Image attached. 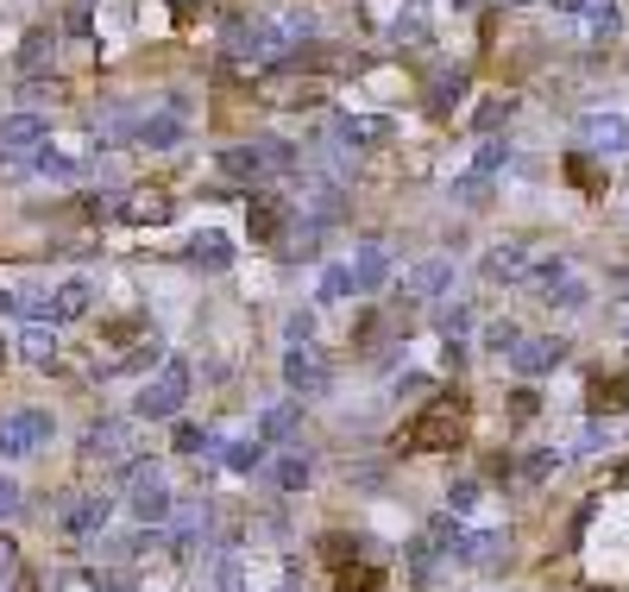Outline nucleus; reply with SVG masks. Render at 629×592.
Returning a JSON list of instances; mask_svg holds the SVG:
<instances>
[{"label": "nucleus", "instance_id": "f257e3e1", "mask_svg": "<svg viewBox=\"0 0 629 592\" xmlns=\"http://www.w3.org/2000/svg\"><path fill=\"white\" fill-rule=\"evenodd\" d=\"M403 448H422V455H453V448H466V404H460V397H434L429 410L403 429Z\"/></svg>", "mask_w": 629, "mask_h": 592}, {"label": "nucleus", "instance_id": "f03ea898", "mask_svg": "<svg viewBox=\"0 0 629 592\" xmlns=\"http://www.w3.org/2000/svg\"><path fill=\"white\" fill-rule=\"evenodd\" d=\"M283 171H296V145H283V139H252V145L220 152V177L252 183V190H265V183L283 177Z\"/></svg>", "mask_w": 629, "mask_h": 592}, {"label": "nucleus", "instance_id": "7ed1b4c3", "mask_svg": "<svg viewBox=\"0 0 629 592\" xmlns=\"http://www.w3.org/2000/svg\"><path fill=\"white\" fill-rule=\"evenodd\" d=\"M58 435V416L51 410H13L0 416V460H25L32 448H44Z\"/></svg>", "mask_w": 629, "mask_h": 592}, {"label": "nucleus", "instance_id": "20e7f679", "mask_svg": "<svg viewBox=\"0 0 629 592\" xmlns=\"http://www.w3.org/2000/svg\"><path fill=\"white\" fill-rule=\"evenodd\" d=\"M183 397H189V366H183V359H164V372H157L145 391H138L133 410H138V416H152V422H164V416H177V410H183Z\"/></svg>", "mask_w": 629, "mask_h": 592}, {"label": "nucleus", "instance_id": "39448f33", "mask_svg": "<svg viewBox=\"0 0 629 592\" xmlns=\"http://www.w3.org/2000/svg\"><path fill=\"white\" fill-rule=\"evenodd\" d=\"M183 139H189V114H183V108H145V114H138V126H133V145L138 152H177Z\"/></svg>", "mask_w": 629, "mask_h": 592}, {"label": "nucleus", "instance_id": "423d86ee", "mask_svg": "<svg viewBox=\"0 0 629 592\" xmlns=\"http://www.w3.org/2000/svg\"><path fill=\"white\" fill-rule=\"evenodd\" d=\"M579 145L591 159H623L629 152V120L623 114H586L579 120Z\"/></svg>", "mask_w": 629, "mask_h": 592}, {"label": "nucleus", "instance_id": "0eeeda50", "mask_svg": "<svg viewBox=\"0 0 629 592\" xmlns=\"http://www.w3.org/2000/svg\"><path fill=\"white\" fill-rule=\"evenodd\" d=\"M246 227H252L258 246H271V239H290V202L277 196V190H258L246 202Z\"/></svg>", "mask_w": 629, "mask_h": 592}, {"label": "nucleus", "instance_id": "6e6552de", "mask_svg": "<svg viewBox=\"0 0 629 592\" xmlns=\"http://www.w3.org/2000/svg\"><path fill=\"white\" fill-rule=\"evenodd\" d=\"M82 455H89V460H107V467H126V460H133V422H120V416L95 422V429L82 435Z\"/></svg>", "mask_w": 629, "mask_h": 592}, {"label": "nucleus", "instance_id": "1a4fd4ad", "mask_svg": "<svg viewBox=\"0 0 629 592\" xmlns=\"http://www.w3.org/2000/svg\"><path fill=\"white\" fill-rule=\"evenodd\" d=\"M44 139H51V120L44 114H7L0 120V152H13V159L44 152Z\"/></svg>", "mask_w": 629, "mask_h": 592}, {"label": "nucleus", "instance_id": "9d476101", "mask_svg": "<svg viewBox=\"0 0 629 592\" xmlns=\"http://www.w3.org/2000/svg\"><path fill=\"white\" fill-rule=\"evenodd\" d=\"M328 359L314 354V347H290V354H283V385H290V391H302V397H314V391H328Z\"/></svg>", "mask_w": 629, "mask_h": 592}, {"label": "nucleus", "instance_id": "9b49d317", "mask_svg": "<svg viewBox=\"0 0 629 592\" xmlns=\"http://www.w3.org/2000/svg\"><path fill=\"white\" fill-rule=\"evenodd\" d=\"M529 272H535V253L523 239H504V246L485 253V277H492V284H529Z\"/></svg>", "mask_w": 629, "mask_h": 592}, {"label": "nucleus", "instance_id": "f8f14e48", "mask_svg": "<svg viewBox=\"0 0 629 592\" xmlns=\"http://www.w3.org/2000/svg\"><path fill=\"white\" fill-rule=\"evenodd\" d=\"M353 284H359V296H372V290H384V284H391V246H384V239H359Z\"/></svg>", "mask_w": 629, "mask_h": 592}, {"label": "nucleus", "instance_id": "ddd939ff", "mask_svg": "<svg viewBox=\"0 0 629 592\" xmlns=\"http://www.w3.org/2000/svg\"><path fill=\"white\" fill-rule=\"evenodd\" d=\"M396 133L391 114H334V139L353 152V145H384V139Z\"/></svg>", "mask_w": 629, "mask_h": 592}, {"label": "nucleus", "instance_id": "4468645a", "mask_svg": "<svg viewBox=\"0 0 629 592\" xmlns=\"http://www.w3.org/2000/svg\"><path fill=\"white\" fill-rule=\"evenodd\" d=\"M560 359H567V340H560V335H529L523 347H516L511 366H516L523 378H542V372H554Z\"/></svg>", "mask_w": 629, "mask_h": 592}, {"label": "nucleus", "instance_id": "2eb2a0df", "mask_svg": "<svg viewBox=\"0 0 629 592\" xmlns=\"http://www.w3.org/2000/svg\"><path fill=\"white\" fill-rule=\"evenodd\" d=\"M107 511H114V498H107V492H82V498L63 504V530H70V535H101Z\"/></svg>", "mask_w": 629, "mask_h": 592}, {"label": "nucleus", "instance_id": "dca6fc26", "mask_svg": "<svg viewBox=\"0 0 629 592\" xmlns=\"http://www.w3.org/2000/svg\"><path fill=\"white\" fill-rule=\"evenodd\" d=\"M504 549H511V535H504V530H466L460 542H453V561L492 568V561H504Z\"/></svg>", "mask_w": 629, "mask_h": 592}, {"label": "nucleus", "instance_id": "f3484780", "mask_svg": "<svg viewBox=\"0 0 629 592\" xmlns=\"http://www.w3.org/2000/svg\"><path fill=\"white\" fill-rule=\"evenodd\" d=\"M403 290H410L415 303H434L441 290H453V258H422V265L403 277Z\"/></svg>", "mask_w": 629, "mask_h": 592}, {"label": "nucleus", "instance_id": "a211bd4d", "mask_svg": "<svg viewBox=\"0 0 629 592\" xmlns=\"http://www.w3.org/2000/svg\"><path fill=\"white\" fill-rule=\"evenodd\" d=\"M296 429H302V404L296 397H283V404H271V410L258 416V441H290Z\"/></svg>", "mask_w": 629, "mask_h": 592}, {"label": "nucleus", "instance_id": "6ab92c4d", "mask_svg": "<svg viewBox=\"0 0 629 592\" xmlns=\"http://www.w3.org/2000/svg\"><path fill=\"white\" fill-rule=\"evenodd\" d=\"M95 309V290L82 284V277H70V284H58V303H51V321H82Z\"/></svg>", "mask_w": 629, "mask_h": 592}, {"label": "nucleus", "instance_id": "aec40b11", "mask_svg": "<svg viewBox=\"0 0 629 592\" xmlns=\"http://www.w3.org/2000/svg\"><path fill=\"white\" fill-rule=\"evenodd\" d=\"M189 258H196L202 272H227V265H234V239H227V234H215V227H208V234H196V246H189Z\"/></svg>", "mask_w": 629, "mask_h": 592}, {"label": "nucleus", "instance_id": "412c9836", "mask_svg": "<svg viewBox=\"0 0 629 592\" xmlns=\"http://www.w3.org/2000/svg\"><path fill=\"white\" fill-rule=\"evenodd\" d=\"M20 354L32 359V366H51V359H58V321H32L20 335Z\"/></svg>", "mask_w": 629, "mask_h": 592}, {"label": "nucleus", "instance_id": "4be33fe9", "mask_svg": "<svg viewBox=\"0 0 629 592\" xmlns=\"http://www.w3.org/2000/svg\"><path fill=\"white\" fill-rule=\"evenodd\" d=\"M591 410H598V416H617V410H629V378H623V372L591 378Z\"/></svg>", "mask_w": 629, "mask_h": 592}, {"label": "nucleus", "instance_id": "5701e85b", "mask_svg": "<svg viewBox=\"0 0 629 592\" xmlns=\"http://www.w3.org/2000/svg\"><path fill=\"white\" fill-rule=\"evenodd\" d=\"M586 20H591V39L610 44L623 32V7H617V0H586Z\"/></svg>", "mask_w": 629, "mask_h": 592}, {"label": "nucleus", "instance_id": "b1692460", "mask_svg": "<svg viewBox=\"0 0 629 592\" xmlns=\"http://www.w3.org/2000/svg\"><path fill=\"white\" fill-rule=\"evenodd\" d=\"M309 473H314V467H309V455H283V460L271 467L277 492H309Z\"/></svg>", "mask_w": 629, "mask_h": 592}, {"label": "nucleus", "instance_id": "393cba45", "mask_svg": "<svg viewBox=\"0 0 629 592\" xmlns=\"http://www.w3.org/2000/svg\"><path fill=\"white\" fill-rule=\"evenodd\" d=\"M334 592H384V573L372 561H353V568L334 573Z\"/></svg>", "mask_w": 629, "mask_h": 592}, {"label": "nucleus", "instance_id": "a878e982", "mask_svg": "<svg viewBox=\"0 0 629 592\" xmlns=\"http://www.w3.org/2000/svg\"><path fill=\"white\" fill-rule=\"evenodd\" d=\"M51 51H58V32H25V44H20V70H25V76H39L44 63H51Z\"/></svg>", "mask_w": 629, "mask_h": 592}, {"label": "nucleus", "instance_id": "bb28decb", "mask_svg": "<svg viewBox=\"0 0 629 592\" xmlns=\"http://www.w3.org/2000/svg\"><path fill=\"white\" fill-rule=\"evenodd\" d=\"M321 554L334 561V568H353L359 554H365V535H347V530H328L321 535Z\"/></svg>", "mask_w": 629, "mask_h": 592}, {"label": "nucleus", "instance_id": "cd10ccee", "mask_svg": "<svg viewBox=\"0 0 629 592\" xmlns=\"http://www.w3.org/2000/svg\"><path fill=\"white\" fill-rule=\"evenodd\" d=\"M523 328L516 321H485V354H497V359H516V347H523Z\"/></svg>", "mask_w": 629, "mask_h": 592}, {"label": "nucleus", "instance_id": "c85d7f7f", "mask_svg": "<svg viewBox=\"0 0 629 592\" xmlns=\"http://www.w3.org/2000/svg\"><path fill=\"white\" fill-rule=\"evenodd\" d=\"M208 530V504H177V523H171V542L177 549H189L196 535Z\"/></svg>", "mask_w": 629, "mask_h": 592}, {"label": "nucleus", "instance_id": "c756f323", "mask_svg": "<svg viewBox=\"0 0 629 592\" xmlns=\"http://www.w3.org/2000/svg\"><path fill=\"white\" fill-rule=\"evenodd\" d=\"M265 448H271V441H234V448L220 455V467H227V473H258V467H265Z\"/></svg>", "mask_w": 629, "mask_h": 592}, {"label": "nucleus", "instance_id": "7c9ffc66", "mask_svg": "<svg viewBox=\"0 0 629 592\" xmlns=\"http://www.w3.org/2000/svg\"><path fill=\"white\" fill-rule=\"evenodd\" d=\"M504 164H511V139H485V145H478V159H472V177L492 183Z\"/></svg>", "mask_w": 629, "mask_h": 592}, {"label": "nucleus", "instance_id": "2f4dec72", "mask_svg": "<svg viewBox=\"0 0 629 592\" xmlns=\"http://www.w3.org/2000/svg\"><path fill=\"white\" fill-rule=\"evenodd\" d=\"M567 183L573 190H586V196H598V190H605V171H598L586 152H567Z\"/></svg>", "mask_w": 629, "mask_h": 592}, {"label": "nucleus", "instance_id": "473e14b6", "mask_svg": "<svg viewBox=\"0 0 629 592\" xmlns=\"http://www.w3.org/2000/svg\"><path fill=\"white\" fill-rule=\"evenodd\" d=\"M215 586H220V592H252V580H246V561H239L234 549L215 561Z\"/></svg>", "mask_w": 629, "mask_h": 592}, {"label": "nucleus", "instance_id": "72a5a7b5", "mask_svg": "<svg viewBox=\"0 0 629 592\" xmlns=\"http://www.w3.org/2000/svg\"><path fill=\"white\" fill-rule=\"evenodd\" d=\"M610 441H617V429H610V422H598V416H591L586 429L573 435V455H605Z\"/></svg>", "mask_w": 629, "mask_h": 592}, {"label": "nucleus", "instance_id": "f704fd0d", "mask_svg": "<svg viewBox=\"0 0 629 592\" xmlns=\"http://www.w3.org/2000/svg\"><path fill=\"white\" fill-rule=\"evenodd\" d=\"M359 284H353V265H328L321 272V303H340V296H353Z\"/></svg>", "mask_w": 629, "mask_h": 592}, {"label": "nucleus", "instance_id": "c9c22d12", "mask_svg": "<svg viewBox=\"0 0 629 592\" xmlns=\"http://www.w3.org/2000/svg\"><path fill=\"white\" fill-rule=\"evenodd\" d=\"M478 498H485V486H478V479H453V486H447V511L466 517V511H478Z\"/></svg>", "mask_w": 629, "mask_h": 592}, {"label": "nucleus", "instance_id": "e433bc0d", "mask_svg": "<svg viewBox=\"0 0 629 592\" xmlns=\"http://www.w3.org/2000/svg\"><path fill=\"white\" fill-rule=\"evenodd\" d=\"M120 215L126 221H171V196H133Z\"/></svg>", "mask_w": 629, "mask_h": 592}, {"label": "nucleus", "instance_id": "4c0bfd02", "mask_svg": "<svg viewBox=\"0 0 629 592\" xmlns=\"http://www.w3.org/2000/svg\"><path fill=\"white\" fill-rule=\"evenodd\" d=\"M542 303H554V309H586V303H591V290L579 284V277H567V284H554V290L542 296Z\"/></svg>", "mask_w": 629, "mask_h": 592}, {"label": "nucleus", "instance_id": "58836bf2", "mask_svg": "<svg viewBox=\"0 0 629 592\" xmlns=\"http://www.w3.org/2000/svg\"><path fill=\"white\" fill-rule=\"evenodd\" d=\"M391 39H396V44H429V25H422V13H415V7L391 20Z\"/></svg>", "mask_w": 629, "mask_h": 592}, {"label": "nucleus", "instance_id": "ea45409f", "mask_svg": "<svg viewBox=\"0 0 629 592\" xmlns=\"http://www.w3.org/2000/svg\"><path fill=\"white\" fill-rule=\"evenodd\" d=\"M460 95H466V70H453V76H441V82H434V114H447V108H453V101H460Z\"/></svg>", "mask_w": 629, "mask_h": 592}, {"label": "nucleus", "instance_id": "a19ab883", "mask_svg": "<svg viewBox=\"0 0 629 592\" xmlns=\"http://www.w3.org/2000/svg\"><path fill=\"white\" fill-rule=\"evenodd\" d=\"M434 321H441V335H447V340L472 335V309H466V303H447V309H441Z\"/></svg>", "mask_w": 629, "mask_h": 592}, {"label": "nucleus", "instance_id": "79ce46f5", "mask_svg": "<svg viewBox=\"0 0 629 592\" xmlns=\"http://www.w3.org/2000/svg\"><path fill=\"white\" fill-rule=\"evenodd\" d=\"M560 460H567V455H554V448H542V455H529V460H523V486H542V479H548L554 467H560Z\"/></svg>", "mask_w": 629, "mask_h": 592}, {"label": "nucleus", "instance_id": "37998d69", "mask_svg": "<svg viewBox=\"0 0 629 592\" xmlns=\"http://www.w3.org/2000/svg\"><path fill=\"white\" fill-rule=\"evenodd\" d=\"M453 196L466 202V208H485V202H492V183H485V177H460V183H453Z\"/></svg>", "mask_w": 629, "mask_h": 592}, {"label": "nucleus", "instance_id": "c03bdc74", "mask_svg": "<svg viewBox=\"0 0 629 592\" xmlns=\"http://www.w3.org/2000/svg\"><path fill=\"white\" fill-rule=\"evenodd\" d=\"M283 335H290V347H309V335H314V316H309V309H290V321H283Z\"/></svg>", "mask_w": 629, "mask_h": 592}, {"label": "nucleus", "instance_id": "a18cd8bd", "mask_svg": "<svg viewBox=\"0 0 629 592\" xmlns=\"http://www.w3.org/2000/svg\"><path fill=\"white\" fill-rule=\"evenodd\" d=\"M20 504H25V492H20L7 473H0V523H7V517H20Z\"/></svg>", "mask_w": 629, "mask_h": 592}, {"label": "nucleus", "instance_id": "49530a36", "mask_svg": "<svg viewBox=\"0 0 629 592\" xmlns=\"http://www.w3.org/2000/svg\"><path fill=\"white\" fill-rule=\"evenodd\" d=\"M44 95L58 101V82H44V76H25V82H20V101H32V108H39Z\"/></svg>", "mask_w": 629, "mask_h": 592}, {"label": "nucleus", "instance_id": "de8ad7c7", "mask_svg": "<svg viewBox=\"0 0 629 592\" xmlns=\"http://www.w3.org/2000/svg\"><path fill=\"white\" fill-rule=\"evenodd\" d=\"M422 391H434L429 372H403V378H396V397H422Z\"/></svg>", "mask_w": 629, "mask_h": 592}, {"label": "nucleus", "instance_id": "09e8293b", "mask_svg": "<svg viewBox=\"0 0 629 592\" xmlns=\"http://www.w3.org/2000/svg\"><path fill=\"white\" fill-rule=\"evenodd\" d=\"M554 7H560V13H586V0H554Z\"/></svg>", "mask_w": 629, "mask_h": 592}, {"label": "nucleus", "instance_id": "8fccbe9b", "mask_svg": "<svg viewBox=\"0 0 629 592\" xmlns=\"http://www.w3.org/2000/svg\"><path fill=\"white\" fill-rule=\"evenodd\" d=\"M453 7H460V13H466V7H472V0H453Z\"/></svg>", "mask_w": 629, "mask_h": 592}, {"label": "nucleus", "instance_id": "3c124183", "mask_svg": "<svg viewBox=\"0 0 629 592\" xmlns=\"http://www.w3.org/2000/svg\"><path fill=\"white\" fill-rule=\"evenodd\" d=\"M504 7H529V0H504Z\"/></svg>", "mask_w": 629, "mask_h": 592}]
</instances>
